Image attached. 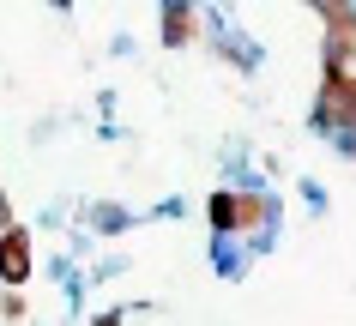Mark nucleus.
Returning <instances> with one entry per match:
<instances>
[{
  "label": "nucleus",
  "instance_id": "obj_1",
  "mask_svg": "<svg viewBox=\"0 0 356 326\" xmlns=\"http://www.w3.org/2000/svg\"><path fill=\"white\" fill-rule=\"evenodd\" d=\"M19 272H24V242L13 236V242H6V278H19Z\"/></svg>",
  "mask_w": 356,
  "mask_h": 326
}]
</instances>
